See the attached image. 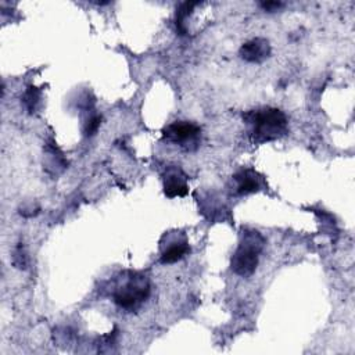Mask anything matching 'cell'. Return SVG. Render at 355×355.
Instances as JSON below:
<instances>
[{
    "instance_id": "1",
    "label": "cell",
    "mask_w": 355,
    "mask_h": 355,
    "mask_svg": "<svg viewBox=\"0 0 355 355\" xmlns=\"http://www.w3.org/2000/svg\"><path fill=\"white\" fill-rule=\"evenodd\" d=\"M250 126V140L254 144H262L283 137L288 132L286 114L275 107H262L251 110L244 115Z\"/></svg>"
},
{
    "instance_id": "2",
    "label": "cell",
    "mask_w": 355,
    "mask_h": 355,
    "mask_svg": "<svg viewBox=\"0 0 355 355\" xmlns=\"http://www.w3.org/2000/svg\"><path fill=\"white\" fill-rule=\"evenodd\" d=\"M151 286L146 275L139 272H123L118 276L112 291V301L125 311L137 309L150 295Z\"/></svg>"
},
{
    "instance_id": "3",
    "label": "cell",
    "mask_w": 355,
    "mask_h": 355,
    "mask_svg": "<svg viewBox=\"0 0 355 355\" xmlns=\"http://www.w3.org/2000/svg\"><path fill=\"white\" fill-rule=\"evenodd\" d=\"M265 245L263 236L254 229H244L240 236L239 245L232 255V270L243 277H248L257 269L259 254Z\"/></svg>"
},
{
    "instance_id": "4",
    "label": "cell",
    "mask_w": 355,
    "mask_h": 355,
    "mask_svg": "<svg viewBox=\"0 0 355 355\" xmlns=\"http://www.w3.org/2000/svg\"><path fill=\"white\" fill-rule=\"evenodd\" d=\"M201 128L190 121H175L162 129V139L180 146L184 150H194L198 146Z\"/></svg>"
},
{
    "instance_id": "5",
    "label": "cell",
    "mask_w": 355,
    "mask_h": 355,
    "mask_svg": "<svg viewBox=\"0 0 355 355\" xmlns=\"http://www.w3.org/2000/svg\"><path fill=\"white\" fill-rule=\"evenodd\" d=\"M162 187L168 198L184 197L189 193L187 175L176 165L168 166L162 176Z\"/></svg>"
},
{
    "instance_id": "6",
    "label": "cell",
    "mask_w": 355,
    "mask_h": 355,
    "mask_svg": "<svg viewBox=\"0 0 355 355\" xmlns=\"http://www.w3.org/2000/svg\"><path fill=\"white\" fill-rule=\"evenodd\" d=\"M233 193L236 196H247L261 189L262 178L254 169H241L233 175Z\"/></svg>"
},
{
    "instance_id": "7",
    "label": "cell",
    "mask_w": 355,
    "mask_h": 355,
    "mask_svg": "<svg viewBox=\"0 0 355 355\" xmlns=\"http://www.w3.org/2000/svg\"><path fill=\"white\" fill-rule=\"evenodd\" d=\"M272 49L266 39L263 37H254L241 44L239 54L244 61L248 62H262L270 54Z\"/></svg>"
},
{
    "instance_id": "8",
    "label": "cell",
    "mask_w": 355,
    "mask_h": 355,
    "mask_svg": "<svg viewBox=\"0 0 355 355\" xmlns=\"http://www.w3.org/2000/svg\"><path fill=\"white\" fill-rule=\"evenodd\" d=\"M190 252V245L189 241L186 240L184 236L180 239H169L168 245L162 247L161 255H159V262L161 263H173L180 261L183 257H186Z\"/></svg>"
},
{
    "instance_id": "9",
    "label": "cell",
    "mask_w": 355,
    "mask_h": 355,
    "mask_svg": "<svg viewBox=\"0 0 355 355\" xmlns=\"http://www.w3.org/2000/svg\"><path fill=\"white\" fill-rule=\"evenodd\" d=\"M198 1H183L179 4V7L176 8V14H175V25H176V31L179 35H186L187 33V28H186V21L187 18L191 15L193 10L196 6H198Z\"/></svg>"
},
{
    "instance_id": "10",
    "label": "cell",
    "mask_w": 355,
    "mask_h": 355,
    "mask_svg": "<svg viewBox=\"0 0 355 355\" xmlns=\"http://www.w3.org/2000/svg\"><path fill=\"white\" fill-rule=\"evenodd\" d=\"M40 96H42L40 89L33 86V85H31L25 89L21 100H22V104H24V107L26 108V111L29 114H32L37 110V105L40 103Z\"/></svg>"
},
{
    "instance_id": "11",
    "label": "cell",
    "mask_w": 355,
    "mask_h": 355,
    "mask_svg": "<svg viewBox=\"0 0 355 355\" xmlns=\"http://www.w3.org/2000/svg\"><path fill=\"white\" fill-rule=\"evenodd\" d=\"M101 123V115L98 114H92L83 123V133L86 137H90L93 135H96L97 129L100 128Z\"/></svg>"
},
{
    "instance_id": "12",
    "label": "cell",
    "mask_w": 355,
    "mask_h": 355,
    "mask_svg": "<svg viewBox=\"0 0 355 355\" xmlns=\"http://www.w3.org/2000/svg\"><path fill=\"white\" fill-rule=\"evenodd\" d=\"M12 263L18 269H25L26 268V255H25V251H24V247H22L21 243L14 250Z\"/></svg>"
},
{
    "instance_id": "13",
    "label": "cell",
    "mask_w": 355,
    "mask_h": 355,
    "mask_svg": "<svg viewBox=\"0 0 355 355\" xmlns=\"http://www.w3.org/2000/svg\"><path fill=\"white\" fill-rule=\"evenodd\" d=\"M259 6L266 11H275V10H279L280 7H283L284 4L282 1H262V3H259Z\"/></svg>"
}]
</instances>
